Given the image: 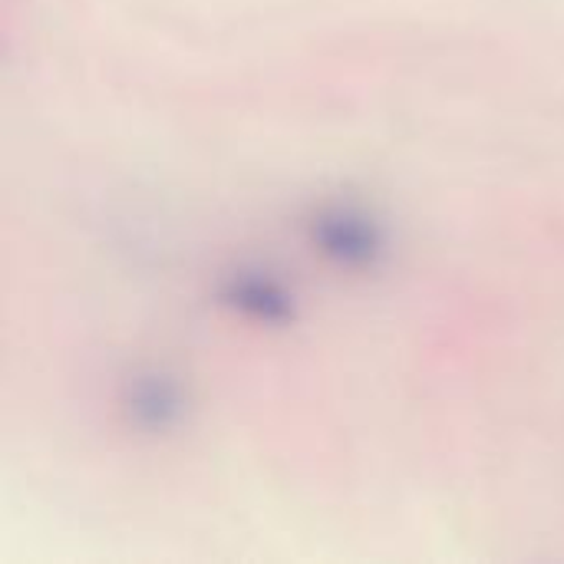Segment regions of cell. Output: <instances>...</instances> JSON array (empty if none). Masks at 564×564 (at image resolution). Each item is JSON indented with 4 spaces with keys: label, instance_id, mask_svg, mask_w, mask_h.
I'll list each match as a JSON object with an SVG mask.
<instances>
[{
    "label": "cell",
    "instance_id": "cell-1",
    "mask_svg": "<svg viewBox=\"0 0 564 564\" xmlns=\"http://www.w3.org/2000/svg\"><path fill=\"white\" fill-rule=\"evenodd\" d=\"M317 238L327 254L347 261V264H367L380 251V235L377 228L354 212H330L317 221Z\"/></svg>",
    "mask_w": 564,
    "mask_h": 564
},
{
    "label": "cell",
    "instance_id": "cell-2",
    "mask_svg": "<svg viewBox=\"0 0 564 564\" xmlns=\"http://www.w3.org/2000/svg\"><path fill=\"white\" fill-rule=\"evenodd\" d=\"M235 301L248 311H254L258 317H278L288 307V297L278 291V284L261 281V278H248L235 284Z\"/></svg>",
    "mask_w": 564,
    "mask_h": 564
},
{
    "label": "cell",
    "instance_id": "cell-3",
    "mask_svg": "<svg viewBox=\"0 0 564 564\" xmlns=\"http://www.w3.org/2000/svg\"><path fill=\"white\" fill-rule=\"evenodd\" d=\"M132 406L135 413L152 423V426H165V420L175 413V397L169 387H159V383H142L132 397Z\"/></svg>",
    "mask_w": 564,
    "mask_h": 564
}]
</instances>
